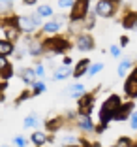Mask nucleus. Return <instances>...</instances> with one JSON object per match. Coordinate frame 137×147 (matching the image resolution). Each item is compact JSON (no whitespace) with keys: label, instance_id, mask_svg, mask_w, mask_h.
<instances>
[{"label":"nucleus","instance_id":"1","mask_svg":"<svg viewBox=\"0 0 137 147\" xmlns=\"http://www.w3.org/2000/svg\"><path fill=\"white\" fill-rule=\"evenodd\" d=\"M120 106V100L118 96H109L107 100H105V104L102 106V111H100V119H102V126H100V132L103 130V126H105V123L109 121V119H113L115 117V111L118 109Z\"/></svg>","mask_w":137,"mask_h":147},{"label":"nucleus","instance_id":"2","mask_svg":"<svg viewBox=\"0 0 137 147\" xmlns=\"http://www.w3.org/2000/svg\"><path fill=\"white\" fill-rule=\"evenodd\" d=\"M115 13V8H113V2L111 0H100L96 4V15L100 17H111Z\"/></svg>","mask_w":137,"mask_h":147},{"label":"nucleus","instance_id":"3","mask_svg":"<svg viewBox=\"0 0 137 147\" xmlns=\"http://www.w3.org/2000/svg\"><path fill=\"white\" fill-rule=\"evenodd\" d=\"M73 11H72V21H79L86 15V8H88V0H77L75 4L72 6Z\"/></svg>","mask_w":137,"mask_h":147},{"label":"nucleus","instance_id":"4","mask_svg":"<svg viewBox=\"0 0 137 147\" xmlns=\"http://www.w3.org/2000/svg\"><path fill=\"white\" fill-rule=\"evenodd\" d=\"M17 26H19V30H23V32H32L36 26H38V23L34 21V17L25 15V17H19L17 19Z\"/></svg>","mask_w":137,"mask_h":147},{"label":"nucleus","instance_id":"5","mask_svg":"<svg viewBox=\"0 0 137 147\" xmlns=\"http://www.w3.org/2000/svg\"><path fill=\"white\" fill-rule=\"evenodd\" d=\"M124 89H126V94L128 96H137V70L130 76V79H128Z\"/></svg>","mask_w":137,"mask_h":147},{"label":"nucleus","instance_id":"6","mask_svg":"<svg viewBox=\"0 0 137 147\" xmlns=\"http://www.w3.org/2000/svg\"><path fill=\"white\" fill-rule=\"evenodd\" d=\"M6 23H8V21H6ZM4 32H6V38H8L9 42H15V40L19 38V26L13 25V21L8 23V25L4 26Z\"/></svg>","mask_w":137,"mask_h":147},{"label":"nucleus","instance_id":"7","mask_svg":"<svg viewBox=\"0 0 137 147\" xmlns=\"http://www.w3.org/2000/svg\"><path fill=\"white\" fill-rule=\"evenodd\" d=\"M92 96H83L81 94V98H79V108H81V113H86L88 115L90 113V109H92Z\"/></svg>","mask_w":137,"mask_h":147},{"label":"nucleus","instance_id":"8","mask_svg":"<svg viewBox=\"0 0 137 147\" xmlns=\"http://www.w3.org/2000/svg\"><path fill=\"white\" fill-rule=\"evenodd\" d=\"M92 38L90 36H79L77 38V47L79 49H85V51H88V49H92Z\"/></svg>","mask_w":137,"mask_h":147},{"label":"nucleus","instance_id":"9","mask_svg":"<svg viewBox=\"0 0 137 147\" xmlns=\"http://www.w3.org/2000/svg\"><path fill=\"white\" fill-rule=\"evenodd\" d=\"M21 78H23V81H25L26 85H32V83L36 81L34 68H26V70H23V72H21Z\"/></svg>","mask_w":137,"mask_h":147},{"label":"nucleus","instance_id":"10","mask_svg":"<svg viewBox=\"0 0 137 147\" xmlns=\"http://www.w3.org/2000/svg\"><path fill=\"white\" fill-rule=\"evenodd\" d=\"M79 126H81L83 130H86V132L94 130V125H92V121H90V117L86 115V113H81V119H79Z\"/></svg>","mask_w":137,"mask_h":147},{"label":"nucleus","instance_id":"11","mask_svg":"<svg viewBox=\"0 0 137 147\" xmlns=\"http://www.w3.org/2000/svg\"><path fill=\"white\" fill-rule=\"evenodd\" d=\"M9 53H13V45L9 40H0V55H9Z\"/></svg>","mask_w":137,"mask_h":147},{"label":"nucleus","instance_id":"12","mask_svg":"<svg viewBox=\"0 0 137 147\" xmlns=\"http://www.w3.org/2000/svg\"><path fill=\"white\" fill-rule=\"evenodd\" d=\"M32 143L34 145H45L47 143V136L43 134V132H34L32 134Z\"/></svg>","mask_w":137,"mask_h":147},{"label":"nucleus","instance_id":"13","mask_svg":"<svg viewBox=\"0 0 137 147\" xmlns=\"http://www.w3.org/2000/svg\"><path fill=\"white\" fill-rule=\"evenodd\" d=\"M70 74H72V70L68 68V64H66V66H62V68L56 70V72L53 74V78H55V79H64V78H68Z\"/></svg>","mask_w":137,"mask_h":147},{"label":"nucleus","instance_id":"14","mask_svg":"<svg viewBox=\"0 0 137 147\" xmlns=\"http://www.w3.org/2000/svg\"><path fill=\"white\" fill-rule=\"evenodd\" d=\"M130 109H132V106L130 104H126V106H122V108H118L116 109V115H115V119H118V121H122V119H126V117H128V111Z\"/></svg>","mask_w":137,"mask_h":147},{"label":"nucleus","instance_id":"15","mask_svg":"<svg viewBox=\"0 0 137 147\" xmlns=\"http://www.w3.org/2000/svg\"><path fill=\"white\" fill-rule=\"evenodd\" d=\"M124 26L126 28H137V13H130L124 19Z\"/></svg>","mask_w":137,"mask_h":147},{"label":"nucleus","instance_id":"16","mask_svg":"<svg viewBox=\"0 0 137 147\" xmlns=\"http://www.w3.org/2000/svg\"><path fill=\"white\" fill-rule=\"evenodd\" d=\"M58 28H60V21H58V19H53V21L45 23V26H43V30H45V32H56Z\"/></svg>","mask_w":137,"mask_h":147},{"label":"nucleus","instance_id":"17","mask_svg":"<svg viewBox=\"0 0 137 147\" xmlns=\"http://www.w3.org/2000/svg\"><path fill=\"white\" fill-rule=\"evenodd\" d=\"M86 68H88V61L85 59V61H81V62L77 64V70L73 72V76H75V78H79L81 74H85V72H86Z\"/></svg>","mask_w":137,"mask_h":147},{"label":"nucleus","instance_id":"18","mask_svg":"<svg viewBox=\"0 0 137 147\" xmlns=\"http://www.w3.org/2000/svg\"><path fill=\"white\" fill-rule=\"evenodd\" d=\"M68 92L72 96H81V94H85V87H83V85H73V87L68 89Z\"/></svg>","mask_w":137,"mask_h":147},{"label":"nucleus","instance_id":"19","mask_svg":"<svg viewBox=\"0 0 137 147\" xmlns=\"http://www.w3.org/2000/svg\"><path fill=\"white\" fill-rule=\"evenodd\" d=\"M130 68H132V62H130V61H122V62H120V66H118V76H122V78H124L126 74H128Z\"/></svg>","mask_w":137,"mask_h":147},{"label":"nucleus","instance_id":"20","mask_svg":"<svg viewBox=\"0 0 137 147\" xmlns=\"http://www.w3.org/2000/svg\"><path fill=\"white\" fill-rule=\"evenodd\" d=\"M38 13L41 17H49V15H53V8L51 6H41V8H38Z\"/></svg>","mask_w":137,"mask_h":147},{"label":"nucleus","instance_id":"21","mask_svg":"<svg viewBox=\"0 0 137 147\" xmlns=\"http://www.w3.org/2000/svg\"><path fill=\"white\" fill-rule=\"evenodd\" d=\"M39 53H41V45H39V43H36V42H32L30 43V55H39Z\"/></svg>","mask_w":137,"mask_h":147},{"label":"nucleus","instance_id":"22","mask_svg":"<svg viewBox=\"0 0 137 147\" xmlns=\"http://www.w3.org/2000/svg\"><path fill=\"white\" fill-rule=\"evenodd\" d=\"M9 8H11V0H0V13L9 11Z\"/></svg>","mask_w":137,"mask_h":147},{"label":"nucleus","instance_id":"23","mask_svg":"<svg viewBox=\"0 0 137 147\" xmlns=\"http://www.w3.org/2000/svg\"><path fill=\"white\" fill-rule=\"evenodd\" d=\"M38 125V119H36V115H28L25 119V126H36Z\"/></svg>","mask_w":137,"mask_h":147},{"label":"nucleus","instance_id":"24","mask_svg":"<svg viewBox=\"0 0 137 147\" xmlns=\"http://www.w3.org/2000/svg\"><path fill=\"white\" fill-rule=\"evenodd\" d=\"M102 68H103V64H102V62H98V64H92V66H90V70H86V72H88L90 76H94V74H98Z\"/></svg>","mask_w":137,"mask_h":147},{"label":"nucleus","instance_id":"25","mask_svg":"<svg viewBox=\"0 0 137 147\" xmlns=\"http://www.w3.org/2000/svg\"><path fill=\"white\" fill-rule=\"evenodd\" d=\"M8 66H9V62H8V59H6V57H4V55H0V74L4 72V70H6V68H8Z\"/></svg>","mask_w":137,"mask_h":147},{"label":"nucleus","instance_id":"26","mask_svg":"<svg viewBox=\"0 0 137 147\" xmlns=\"http://www.w3.org/2000/svg\"><path fill=\"white\" fill-rule=\"evenodd\" d=\"M58 6H60L62 9H68V8H72V6H73V0H60Z\"/></svg>","mask_w":137,"mask_h":147},{"label":"nucleus","instance_id":"27","mask_svg":"<svg viewBox=\"0 0 137 147\" xmlns=\"http://www.w3.org/2000/svg\"><path fill=\"white\" fill-rule=\"evenodd\" d=\"M32 85H34V91H36V92H41V91H45V85H43L41 81H38V83L34 81Z\"/></svg>","mask_w":137,"mask_h":147},{"label":"nucleus","instance_id":"28","mask_svg":"<svg viewBox=\"0 0 137 147\" xmlns=\"http://www.w3.org/2000/svg\"><path fill=\"white\" fill-rule=\"evenodd\" d=\"M62 143H64V145H68V143H77V140L73 138V136H64V138H62Z\"/></svg>","mask_w":137,"mask_h":147},{"label":"nucleus","instance_id":"29","mask_svg":"<svg viewBox=\"0 0 137 147\" xmlns=\"http://www.w3.org/2000/svg\"><path fill=\"white\" fill-rule=\"evenodd\" d=\"M2 76H4L6 79H9V78H11V76H13V70H11V66H8V68H6L4 72H2Z\"/></svg>","mask_w":137,"mask_h":147},{"label":"nucleus","instance_id":"30","mask_svg":"<svg viewBox=\"0 0 137 147\" xmlns=\"http://www.w3.org/2000/svg\"><path fill=\"white\" fill-rule=\"evenodd\" d=\"M13 143H15V145H19V147H25L26 145V140L19 136V138H15V142H13Z\"/></svg>","mask_w":137,"mask_h":147},{"label":"nucleus","instance_id":"31","mask_svg":"<svg viewBox=\"0 0 137 147\" xmlns=\"http://www.w3.org/2000/svg\"><path fill=\"white\" fill-rule=\"evenodd\" d=\"M130 143H132V142H130V140H126V138H120L116 145H118V147H126V145H130Z\"/></svg>","mask_w":137,"mask_h":147},{"label":"nucleus","instance_id":"32","mask_svg":"<svg viewBox=\"0 0 137 147\" xmlns=\"http://www.w3.org/2000/svg\"><path fill=\"white\" fill-rule=\"evenodd\" d=\"M43 72H45V70H43L41 64H39V66H34V74H36V76H43Z\"/></svg>","mask_w":137,"mask_h":147},{"label":"nucleus","instance_id":"33","mask_svg":"<svg viewBox=\"0 0 137 147\" xmlns=\"http://www.w3.org/2000/svg\"><path fill=\"white\" fill-rule=\"evenodd\" d=\"M132 128H137V111L132 113Z\"/></svg>","mask_w":137,"mask_h":147},{"label":"nucleus","instance_id":"34","mask_svg":"<svg viewBox=\"0 0 137 147\" xmlns=\"http://www.w3.org/2000/svg\"><path fill=\"white\" fill-rule=\"evenodd\" d=\"M111 55H113V57H118V55H120V49L116 47V45H113V47H111Z\"/></svg>","mask_w":137,"mask_h":147},{"label":"nucleus","instance_id":"35","mask_svg":"<svg viewBox=\"0 0 137 147\" xmlns=\"http://www.w3.org/2000/svg\"><path fill=\"white\" fill-rule=\"evenodd\" d=\"M64 64H68V66L72 64V59H70V57H64Z\"/></svg>","mask_w":137,"mask_h":147},{"label":"nucleus","instance_id":"36","mask_svg":"<svg viewBox=\"0 0 137 147\" xmlns=\"http://www.w3.org/2000/svg\"><path fill=\"white\" fill-rule=\"evenodd\" d=\"M25 4H28V6H32V4H36V0H25Z\"/></svg>","mask_w":137,"mask_h":147},{"label":"nucleus","instance_id":"37","mask_svg":"<svg viewBox=\"0 0 137 147\" xmlns=\"http://www.w3.org/2000/svg\"><path fill=\"white\" fill-rule=\"evenodd\" d=\"M111 2H120V0H111Z\"/></svg>","mask_w":137,"mask_h":147}]
</instances>
